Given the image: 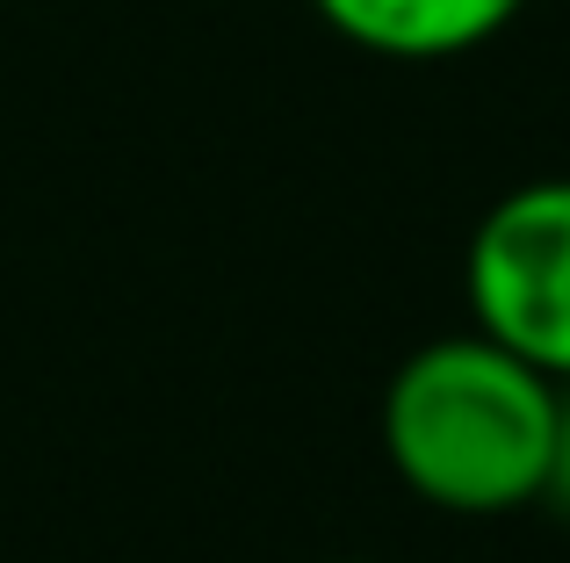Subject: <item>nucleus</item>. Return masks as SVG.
Returning <instances> with one entry per match:
<instances>
[{"instance_id":"nucleus-5","label":"nucleus","mask_w":570,"mask_h":563,"mask_svg":"<svg viewBox=\"0 0 570 563\" xmlns=\"http://www.w3.org/2000/svg\"><path fill=\"white\" fill-rule=\"evenodd\" d=\"M340 563H368V556H340Z\"/></svg>"},{"instance_id":"nucleus-1","label":"nucleus","mask_w":570,"mask_h":563,"mask_svg":"<svg viewBox=\"0 0 570 563\" xmlns=\"http://www.w3.org/2000/svg\"><path fill=\"white\" fill-rule=\"evenodd\" d=\"M563 383L499 347L491 333H448L404 354L383 391V455L404 492L462 521L542 506L557 455Z\"/></svg>"},{"instance_id":"nucleus-3","label":"nucleus","mask_w":570,"mask_h":563,"mask_svg":"<svg viewBox=\"0 0 570 563\" xmlns=\"http://www.w3.org/2000/svg\"><path fill=\"white\" fill-rule=\"evenodd\" d=\"M311 8L376 58H462L499 37L528 0H311Z\"/></svg>"},{"instance_id":"nucleus-2","label":"nucleus","mask_w":570,"mask_h":563,"mask_svg":"<svg viewBox=\"0 0 570 563\" xmlns=\"http://www.w3.org/2000/svg\"><path fill=\"white\" fill-rule=\"evenodd\" d=\"M476 333L570 383V174L528 181L484 210L462 260Z\"/></svg>"},{"instance_id":"nucleus-4","label":"nucleus","mask_w":570,"mask_h":563,"mask_svg":"<svg viewBox=\"0 0 570 563\" xmlns=\"http://www.w3.org/2000/svg\"><path fill=\"white\" fill-rule=\"evenodd\" d=\"M542 498H549L557 513H570V383H563V405H557V455H549Z\"/></svg>"}]
</instances>
